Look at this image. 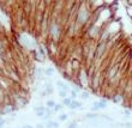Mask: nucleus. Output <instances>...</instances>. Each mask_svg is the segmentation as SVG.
Segmentation results:
<instances>
[{
	"instance_id": "20e7f679",
	"label": "nucleus",
	"mask_w": 132,
	"mask_h": 128,
	"mask_svg": "<svg viewBox=\"0 0 132 128\" xmlns=\"http://www.w3.org/2000/svg\"><path fill=\"white\" fill-rule=\"evenodd\" d=\"M93 105H94V107H96V108H98V109L101 110V109H106V108L108 107V102L106 99H103V98H101V99L94 102V103H93Z\"/></svg>"
},
{
	"instance_id": "2eb2a0df",
	"label": "nucleus",
	"mask_w": 132,
	"mask_h": 128,
	"mask_svg": "<svg viewBox=\"0 0 132 128\" xmlns=\"http://www.w3.org/2000/svg\"><path fill=\"white\" fill-rule=\"evenodd\" d=\"M79 96H80V98H82V99L87 100L88 98H89V92H88L87 90H83V91H82V92L79 94Z\"/></svg>"
},
{
	"instance_id": "aec40b11",
	"label": "nucleus",
	"mask_w": 132,
	"mask_h": 128,
	"mask_svg": "<svg viewBox=\"0 0 132 128\" xmlns=\"http://www.w3.org/2000/svg\"><path fill=\"white\" fill-rule=\"evenodd\" d=\"M35 128H46V126L43 122H40V123H37V125L35 126Z\"/></svg>"
},
{
	"instance_id": "9b49d317",
	"label": "nucleus",
	"mask_w": 132,
	"mask_h": 128,
	"mask_svg": "<svg viewBox=\"0 0 132 128\" xmlns=\"http://www.w3.org/2000/svg\"><path fill=\"white\" fill-rule=\"evenodd\" d=\"M64 109V105L61 103H56L55 104V107L53 108L52 110H53V113H54V114H55V113H59V111H61Z\"/></svg>"
},
{
	"instance_id": "4be33fe9",
	"label": "nucleus",
	"mask_w": 132,
	"mask_h": 128,
	"mask_svg": "<svg viewBox=\"0 0 132 128\" xmlns=\"http://www.w3.org/2000/svg\"><path fill=\"white\" fill-rule=\"evenodd\" d=\"M21 128H35V127H32V126H30V125H25V126H23V127H21Z\"/></svg>"
},
{
	"instance_id": "f03ea898",
	"label": "nucleus",
	"mask_w": 132,
	"mask_h": 128,
	"mask_svg": "<svg viewBox=\"0 0 132 128\" xmlns=\"http://www.w3.org/2000/svg\"><path fill=\"white\" fill-rule=\"evenodd\" d=\"M48 31H49L51 37H52V42H58V40L61 36V29H60V25L56 19H52V21L49 22Z\"/></svg>"
},
{
	"instance_id": "412c9836",
	"label": "nucleus",
	"mask_w": 132,
	"mask_h": 128,
	"mask_svg": "<svg viewBox=\"0 0 132 128\" xmlns=\"http://www.w3.org/2000/svg\"><path fill=\"white\" fill-rule=\"evenodd\" d=\"M40 96H41V97H46V96H48V94H47V91H46V90H42L41 92H40Z\"/></svg>"
},
{
	"instance_id": "f257e3e1",
	"label": "nucleus",
	"mask_w": 132,
	"mask_h": 128,
	"mask_svg": "<svg viewBox=\"0 0 132 128\" xmlns=\"http://www.w3.org/2000/svg\"><path fill=\"white\" fill-rule=\"evenodd\" d=\"M90 19V12L87 8L85 4L80 5V7L77 10V18H76V25L77 26H83L87 24V22Z\"/></svg>"
},
{
	"instance_id": "4468645a",
	"label": "nucleus",
	"mask_w": 132,
	"mask_h": 128,
	"mask_svg": "<svg viewBox=\"0 0 132 128\" xmlns=\"http://www.w3.org/2000/svg\"><path fill=\"white\" fill-rule=\"evenodd\" d=\"M55 102H54V100L53 99H48L47 100V102H46V107L47 108H49V109H53V108L55 107Z\"/></svg>"
},
{
	"instance_id": "7ed1b4c3",
	"label": "nucleus",
	"mask_w": 132,
	"mask_h": 128,
	"mask_svg": "<svg viewBox=\"0 0 132 128\" xmlns=\"http://www.w3.org/2000/svg\"><path fill=\"white\" fill-rule=\"evenodd\" d=\"M55 85H56V87H58V90H64V91H67L70 94V91H71V87H70V85L69 84H66L64 80H61V79H58L55 81Z\"/></svg>"
},
{
	"instance_id": "9d476101",
	"label": "nucleus",
	"mask_w": 132,
	"mask_h": 128,
	"mask_svg": "<svg viewBox=\"0 0 132 128\" xmlns=\"http://www.w3.org/2000/svg\"><path fill=\"white\" fill-rule=\"evenodd\" d=\"M67 118H69V114H65V113H64V114H60L59 116H58V122H66L67 121Z\"/></svg>"
},
{
	"instance_id": "39448f33",
	"label": "nucleus",
	"mask_w": 132,
	"mask_h": 128,
	"mask_svg": "<svg viewBox=\"0 0 132 128\" xmlns=\"http://www.w3.org/2000/svg\"><path fill=\"white\" fill-rule=\"evenodd\" d=\"M70 109H71V110H76V109L82 110V109H83V104L80 103L78 99H75V100H72V103L70 105Z\"/></svg>"
},
{
	"instance_id": "6ab92c4d",
	"label": "nucleus",
	"mask_w": 132,
	"mask_h": 128,
	"mask_svg": "<svg viewBox=\"0 0 132 128\" xmlns=\"http://www.w3.org/2000/svg\"><path fill=\"white\" fill-rule=\"evenodd\" d=\"M5 125H6V120L3 117H0V127H4Z\"/></svg>"
},
{
	"instance_id": "6e6552de",
	"label": "nucleus",
	"mask_w": 132,
	"mask_h": 128,
	"mask_svg": "<svg viewBox=\"0 0 132 128\" xmlns=\"http://www.w3.org/2000/svg\"><path fill=\"white\" fill-rule=\"evenodd\" d=\"M55 74V69H54V67H48V68L43 69V76L46 77H52Z\"/></svg>"
},
{
	"instance_id": "0eeeda50",
	"label": "nucleus",
	"mask_w": 132,
	"mask_h": 128,
	"mask_svg": "<svg viewBox=\"0 0 132 128\" xmlns=\"http://www.w3.org/2000/svg\"><path fill=\"white\" fill-rule=\"evenodd\" d=\"M45 126H46V128H59L60 127L59 122H58V121H53V120H51V121H48V122H46Z\"/></svg>"
},
{
	"instance_id": "f3484780",
	"label": "nucleus",
	"mask_w": 132,
	"mask_h": 128,
	"mask_svg": "<svg viewBox=\"0 0 132 128\" xmlns=\"http://www.w3.org/2000/svg\"><path fill=\"white\" fill-rule=\"evenodd\" d=\"M45 105H37V107H35L34 108V111H35V114L36 113H40V111H45Z\"/></svg>"
},
{
	"instance_id": "b1692460",
	"label": "nucleus",
	"mask_w": 132,
	"mask_h": 128,
	"mask_svg": "<svg viewBox=\"0 0 132 128\" xmlns=\"http://www.w3.org/2000/svg\"><path fill=\"white\" fill-rule=\"evenodd\" d=\"M19 128H21V127H19Z\"/></svg>"
},
{
	"instance_id": "ddd939ff",
	"label": "nucleus",
	"mask_w": 132,
	"mask_h": 128,
	"mask_svg": "<svg viewBox=\"0 0 132 128\" xmlns=\"http://www.w3.org/2000/svg\"><path fill=\"white\" fill-rule=\"evenodd\" d=\"M85 117L89 118V120H95V118H97L98 117V115L96 114V113H88V114H85Z\"/></svg>"
},
{
	"instance_id": "f8f14e48",
	"label": "nucleus",
	"mask_w": 132,
	"mask_h": 128,
	"mask_svg": "<svg viewBox=\"0 0 132 128\" xmlns=\"http://www.w3.org/2000/svg\"><path fill=\"white\" fill-rule=\"evenodd\" d=\"M58 96H59L61 99H64V98H67V97H69V92H67V91H64V90H58Z\"/></svg>"
},
{
	"instance_id": "423d86ee",
	"label": "nucleus",
	"mask_w": 132,
	"mask_h": 128,
	"mask_svg": "<svg viewBox=\"0 0 132 128\" xmlns=\"http://www.w3.org/2000/svg\"><path fill=\"white\" fill-rule=\"evenodd\" d=\"M45 90L47 91L48 96H49V95H52L53 92H54V85H53L51 81H48V80H47V81L45 83Z\"/></svg>"
},
{
	"instance_id": "dca6fc26",
	"label": "nucleus",
	"mask_w": 132,
	"mask_h": 128,
	"mask_svg": "<svg viewBox=\"0 0 132 128\" xmlns=\"http://www.w3.org/2000/svg\"><path fill=\"white\" fill-rule=\"evenodd\" d=\"M78 92H76V91L75 90H72V89H71V91H70V97H71V98H72L73 100L75 99H77V97H78Z\"/></svg>"
},
{
	"instance_id": "1a4fd4ad",
	"label": "nucleus",
	"mask_w": 132,
	"mask_h": 128,
	"mask_svg": "<svg viewBox=\"0 0 132 128\" xmlns=\"http://www.w3.org/2000/svg\"><path fill=\"white\" fill-rule=\"evenodd\" d=\"M72 98L71 97H67V98H64V99H61V104H63L64 107H67V108H70V105H71V103H72Z\"/></svg>"
},
{
	"instance_id": "5701e85b",
	"label": "nucleus",
	"mask_w": 132,
	"mask_h": 128,
	"mask_svg": "<svg viewBox=\"0 0 132 128\" xmlns=\"http://www.w3.org/2000/svg\"><path fill=\"white\" fill-rule=\"evenodd\" d=\"M124 114L125 115H131V110H125L124 111Z\"/></svg>"
},
{
	"instance_id": "a211bd4d",
	"label": "nucleus",
	"mask_w": 132,
	"mask_h": 128,
	"mask_svg": "<svg viewBox=\"0 0 132 128\" xmlns=\"http://www.w3.org/2000/svg\"><path fill=\"white\" fill-rule=\"evenodd\" d=\"M67 128H77V121H71L67 126Z\"/></svg>"
}]
</instances>
